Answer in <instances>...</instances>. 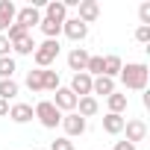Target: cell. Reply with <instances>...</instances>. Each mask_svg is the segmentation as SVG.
<instances>
[{"label":"cell","instance_id":"1","mask_svg":"<svg viewBox=\"0 0 150 150\" xmlns=\"http://www.w3.org/2000/svg\"><path fill=\"white\" fill-rule=\"evenodd\" d=\"M121 83L127 86V88H132V91H144L147 88V77H150V68L144 65V62H129V65H124L121 68Z\"/></svg>","mask_w":150,"mask_h":150},{"label":"cell","instance_id":"25","mask_svg":"<svg viewBox=\"0 0 150 150\" xmlns=\"http://www.w3.org/2000/svg\"><path fill=\"white\" fill-rule=\"evenodd\" d=\"M12 74H15V59L3 56L0 59V80H12Z\"/></svg>","mask_w":150,"mask_h":150},{"label":"cell","instance_id":"15","mask_svg":"<svg viewBox=\"0 0 150 150\" xmlns=\"http://www.w3.org/2000/svg\"><path fill=\"white\" fill-rule=\"evenodd\" d=\"M9 118H12L15 124H27V121H33L35 115H33V106H30V103H15V106H9Z\"/></svg>","mask_w":150,"mask_h":150},{"label":"cell","instance_id":"11","mask_svg":"<svg viewBox=\"0 0 150 150\" xmlns=\"http://www.w3.org/2000/svg\"><path fill=\"white\" fill-rule=\"evenodd\" d=\"M86 65H88V50H86V47H74V50L68 53V68H71L74 74H83Z\"/></svg>","mask_w":150,"mask_h":150},{"label":"cell","instance_id":"8","mask_svg":"<svg viewBox=\"0 0 150 150\" xmlns=\"http://www.w3.org/2000/svg\"><path fill=\"white\" fill-rule=\"evenodd\" d=\"M15 15H18V9L12 0H0V35H6V30L15 24Z\"/></svg>","mask_w":150,"mask_h":150},{"label":"cell","instance_id":"2","mask_svg":"<svg viewBox=\"0 0 150 150\" xmlns=\"http://www.w3.org/2000/svg\"><path fill=\"white\" fill-rule=\"evenodd\" d=\"M56 56H59V41H53V38H47V41H41V44H35V53H33V59H35V65H38V71H44V68H50V65L56 62Z\"/></svg>","mask_w":150,"mask_h":150},{"label":"cell","instance_id":"22","mask_svg":"<svg viewBox=\"0 0 150 150\" xmlns=\"http://www.w3.org/2000/svg\"><path fill=\"white\" fill-rule=\"evenodd\" d=\"M12 97H18V83L15 80H0V100H12Z\"/></svg>","mask_w":150,"mask_h":150},{"label":"cell","instance_id":"24","mask_svg":"<svg viewBox=\"0 0 150 150\" xmlns=\"http://www.w3.org/2000/svg\"><path fill=\"white\" fill-rule=\"evenodd\" d=\"M86 74H88V77H103V56H88Z\"/></svg>","mask_w":150,"mask_h":150},{"label":"cell","instance_id":"5","mask_svg":"<svg viewBox=\"0 0 150 150\" xmlns=\"http://www.w3.org/2000/svg\"><path fill=\"white\" fill-rule=\"evenodd\" d=\"M59 112H74V109H77V94H74L71 88H56V94H53V100H50Z\"/></svg>","mask_w":150,"mask_h":150},{"label":"cell","instance_id":"7","mask_svg":"<svg viewBox=\"0 0 150 150\" xmlns=\"http://www.w3.org/2000/svg\"><path fill=\"white\" fill-rule=\"evenodd\" d=\"M62 33H65L71 41H83V38L88 35V27H86L80 18H65V24H62Z\"/></svg>","mask_w":150,"mask_h":150},{"label":"cell","instance_id":"3","mask_svg":"<svg viewBox=\"0 0 150 150\" xmlns=\"http://www.w3.org/2000/svg\"><path fill=\"white\" fill-rule=\"evenodd\" d=\"M33 115L41 121V127H47V129H56L59 124H62V112L50 103V100H41V103H35V109H33Z\"/></svg>","mask_w":150,"mask_h":150},{"label":"cell","instance_id":"21","mask_svg":"<svg viewBox=\"0 0 150 150\" xmlns=\"http://www.w3.org/2000/svg\"><path fill=\"white\" fill-rule=\"evenodd\" d=\"M41 88L44 91H56L59 88V71H50V68L41 71Z\"/></svg>","mask_w":150,"mask_h":150},{"label":"cell","instance_id":"14","mask_svg":"<svg viewBox=\"0 0 150 150\" xmlns=\"http://www.w3.org/2000/svg\"><path fill=\"white\" fill-rule=\"evenodd\" d=\"M44 18H50V21H56V24H65V18H68L65 3H62V0H50V3L44 6Z\"/></svg>","mask_w":150,"mask_h":150},{"label":"cell","instance_id":"6","mask_svg":"<svg viewBox=\"0 0 150 150\" xmlns=\"http://www.w3.org/2000/svg\"><path fill=\"white\" fill-rule=\"evenodd\" d=\"M15 24H21V27L30 33L33 27H38V24H41V12H38L35 6H24V9H18V15H15Z\"/></svg>","mask_w":150,"mask_h":150},{"label":"cell","instance_id":"4","mask_svg":"<svg viewBox=\"0 0 150 150\" xmlns=\"http://www.w3.org/2000/svg\"><path fill=\"white\" fill-rule=\"evenodd\" d=\"M62 129H65V138L83 135L86 132V118H80L77 112H68V115H62Z\"/></svg>","mask_w":150,"mask_h":150},{"label":"cell","instance_id":"12","mask_svg":"<svg viewBox=\"0 0 150 150\" xmlns=\"http://www.w3.org/2000/svg\"><path fill=\"white\" fill-rule=\"evenodd\" d=\"M124 129H127V141L129 144H138V141L147 138V124L144 121H127Z\"/></svg>","mask_w":150,"mask_h":150},{"label":"cell","instance_id":"10","mask_svg":"<svg viewBox=\"0 0 150 150\" xmlns=\"http://www.w3.org/2000/svg\"><path fill=\"white\" fill-rule=\"evenodd\" d=\"M91 80H94V77H88L86 71H83V74H74V80H71V91L77 94V97H91Z\"/></svg>","mask_w":150,"mask_h":150},{"label":"cell","instance_id":"23","mask_svg":"<svg viewBox=\"0 0 150 150\" xmlns=\"http://www.w3.org/2000/svg\"><path fill=\"white\" fill-rule=\"evenodd\" d=\"M38 27H41V33H44L47 38H53V41H56V38H59V33H62V24H56V21H50V18H41V24H38Z\"/></svg>","mask_w":150,"mask_h":150},{"label":"cell","instance_id":"29","mask_svg":"<svg viewBox=\"0 0 150 150\" xmlns=\"http://www.w3.org/2000/svg\"><path fill=\"white\" fill-rule=\"evenodd\" d=\"M138 18H141V27H150V3L138 6Z\"/></svg>","mask_w":150,"mask_h":150},{"label":"cell","instance_id":"33","mask_svg":"<svg viewBox=\"0 0 150 150\" xmlns=\"http://www.w3.org/2000/svg\"><path fill=\"white\" fill-rule=\"evenodd\" d=\"M3 115H9V103H6V100H0V118H3Z\"/></svg>","mask_w":150,"mask_h":150},{"label":"cell","instance_id":"20","mask_svg":"<svg viewBox=\"0 0 150 150\" xmlns=\"http://www.w3.org/2000/svg\"><path fill=\"white\" fill-rule=\"evenodd\" d=\"M106 100H109V112H112V115H124V112H127V94L112 91Z\"/></svg>","mask_w":150,"mask_h":150},{"label":"cell","instance_id":"26","mask_svg":"<svg viewBox=\"0 0 150 150\" xmlns=\"http://www.w3.org/2000/svg\"><path fill=\"white\" fill-rule=\"evenodd\" d=\"M27 88H30L33 94L44 91V88H41V71H30V74H27Z\"/></svg>","mask_w":150,"mask_h":150},{"label":"cell","instance_id":"30","mask_svg":"<svg viewBox=\"0 0 150 150\" xmlns=\"http://www.w3.org/2000/svg\"><path fill=\"white\" fill-rule=\"evenodd\" d=\"M135 41H138V44H147V41H150V27H138V30H135Z\"/></svg>","mask_w":150,"mask_h":150},{"label":"cell","instance_id":"16","mask_svg":"<svg viewBox=\"0 0 150 150\" xmlns=\"http://www.w3.org/2000/svg\"><path fill=\"white\" fill-rule=\"evenodd\" d=\"M124 124H127L124 115H112V112L103 115V129H106L109 135H121V132H124Z\"/></svg>","mask_w":150,"mask_h":150},{"label":"cell","instance_id":"13","mask_svg":"<svg viewBox=\"0 0 150 150\" xmlns=\"http://www.w3.org/2000/svg\"><path fill=\"white\" fill-rule=\"evenodd\" d=\"M77 112L80 118H94L97 112H100V106H97V97H77Z\"/></svg>","mask_w":150,"mask_h":150},{"label":"cell","instance_id":"9","mask_svg":"<svg viewBox=\"0 0 150 150\" xmlns=\"http://www.w3.org/2000/svg\"><path fill=\"white\" fill-rule=\"evenodd\" d=\"M77 9H80V15H77V18H80L86 27H88V24H94V21L100 18V6H97V0H80V6H77Z\"/></svg>","mask_w":150,"mask_h":150},{"label":"cell","instance_id":"27","mask_svg":"<svg viewBox=\"0 0 150 150\" xmlns=\"http://www.w3.org/2000/svg\"><path fill=\"white\" fill-rule=\"evenodd\" d=\"M24 35H30V33H27L21 24H12V27L6 30V38H9V44H12V41H18V38H24Z\"/></svg>","mask_w":150,"mask_h":150},{"label":"cell","instance_id":"17","mask_svg":"<svg viewBox=\"0 0 150 150\" xmlns=\"http://www.w3.org/2000/svg\"><path fill=\"white\" fill-rule=\"evenodd\" d=\"M121 68H124V59H121V56H115V53H109V56H103V77H109V80H115L118 74H121Z\"/></svg>","mask_w":150,"mask_h":150},{"label":"cell","instance_id":"31","mask_svg":"<svg viewBox=\"0 0 150 150\" xmlns=\"http://www.w3.org/2000/svg\"><path fill=\"white\" fill-rule=\"evenodd\" d=\"M9 50H12L9 38H6V35H0V59H3V56H9Z\"/></svg>","mask_w":150,"mask_h":150},{"label":"cell","instance_id":"28","mask_svg":"<svg viewBox=\"0 0 150 150\" xmlns=\"http://www.w3.org/2000/svg\"><path fill=\"white\" fill-rule=\"evenodd\" d=\"M50 150H74V141L71 138H56V141H50Z\"/></svg>","mask_w":150,"mask_h":150},{"label":"cell","instance_id":"19","mask_svg":"<svg viewBox=\"0 0 150 150\" xmlns=\"http://www.w3.org/2000/svg\"><path fill=\"white\" fill-rule=\"evenodd\" d=\"M12 50H15L18 56H33V53H35V38H33V35H24V38L12 41Z\"/></svg>","mask_w":150,"mask_h":150},{"label":"cell","instance_id":"32","mask_svg":"<svg viewBox=\"0 0 150 150\" xmlns=\"http://www.w3.org/2000/svg\"><path fill=\"white\" fill-rule=\"evenodd\" d=\"M115 150H135V144H129V141H118Z\"/></svg>","mask_w":150,"mask_h":150},{"label":"cell","instance_id":"18","mask_svg":"<svg viewBox=\"0 0 150 150\" xmlns=\"http://www.w3.org/2000/svg\"><path fill=\"white\" fill-rule=\"evenodd\" d=\"M112 91H115V80H109V77H94V80H91V97H94V94L109 97Z\"/></svg>","mask_w":150,"mask_h":150}]
</instances>
